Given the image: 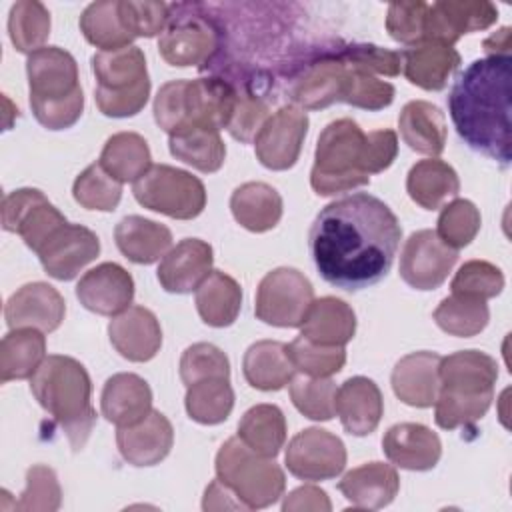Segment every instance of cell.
Wrapping results in <instances>:
<instances>
[{
  "label": "cell",
  "instance_id": "17",
  "mask_svg": "<svg viewBox=\"0 0 512 512\" xmlns=\"http://www.w3.org/2000/svg\"><path fill=\"white\" fill-rule=\"evenodd\" d=\"M348 82V64L340 52H326L312 58L294 76L288 96L294 106L302 110L328 108L334 102H342Z\"/></svg>",
  "mask_w": 512,
  "mask_h": 512
},
{
  "label": "cell",
  "instance_id": "28",
  "mask_svg": "<svg viewBox=\"0 0 512 512\" xmlns=\"http://www.w3.org/2000/svg\"><path fill=\"white\" fill-rule=\"evenodd\" d=\"M406 80L422 90L438 92L460 66V54L454 46L424 40L400 52Z\"/></svg>",
  "mask_w": 512,
  "mask_h": 512
},
{
  "label": "cell",
  "instance_id": "56",
  "mask_svg": "<svg viewBox=\"0 0 512 512\" xmlns=\"http://www.w3.org/2000/svg\"><path fill=\"white\" fill-rule=\"evenodd\" d=\"M122 22L126 30L138 38H152L162 34L170 20V4L166 2H134V0H120L118 2Z\"/></svg>",
  "mask_w": 512,
  "mask_h": 512
},
{
  "label": "cell",
  "instance_id": "47",
  "mask_svg": "<svg viewBox=\"0 0 512 512\" xmlns=\"http://www.w3.org/2000/svg\"><path fill=\"white\" fill-rule=\"evenodd\" d=\"M288 356L298 372L312 378H330L346 364L344 346H326L304 338L302 334L286 344Z\"/></svg>",
  "mask_w": 512,
  "mask_h": 512
},
{
  "label": "cell",
  "instance_id": "33",
  "mask_svg": "<svg viewBox=\"0 0 512 512\" xmlns=\"http://www.w3.org/2000/svg\"><path fill=\"white\" fill-rule=\"evenodd\" d=\"M246 382L262 392H276L294 378V364L286 344L278 340H260L248 346L242 358Z\"/></svg>",
  "mask_w": 512,
  "mask_h": 512
},
{
  "label": "cell",
  "instance_id": "48",
  "mask_svg": "<svg viewBox=\"0 0 512 512\" xmlns=\"http://www.w3.org/2000/svg\"><path fill=\"white\" fill-rule=\"evenodd\" d=\"M290 400L310 420H330L336 414V384L330 378L298 376L290 380Z\"/></svg>",
  "mask_w": 512,
  "mask_h": 512
},
{
  "label": "cell",
  "instance_id": "38",
  "mask_svg": "<svg viewBox=\"0 0 512 512\" xmlns=\"http://www.w3.org/2000/svg\"><path fill=\"white\" fill-rule=\"evenodd\" d=\"M242 308V288L226 272L212 270L196 288V310L204 324L226 328L234 324Z\"/></svg>",
  "mask_w": 512,
  "mask_h": 512
},
{
  "label": "cell",
  "instance_id": "23",
  "mask_svg": "<svg viewBox=\"0 0 512 512\" xmlns=\"http://www.w3.org/2000/svg\"><path fill=\"white\" fill-rule=\"evenodd\" d=\"M108 338L122 358L130 362H148L162 346V328L148 308L128 306L124 312L112 316Z\"/></svg>",
  "mask_w": 512,
  "mask_h": 512
},
{
  "label": "cell",
  "instance_id": "55",
  "mask_svg": "<svg viewBox=\"0 0 512 512\" xmlns=\"http://www.w3.org/2000/svg\"><path fill=\"white\" fill-rule=\"evenodd\" d=\"M426 2H392L386 14V30L392 40L414 46L426 40Z\"/></svg>",
  "mask_w": 512,
  "mask_h": 512
},
{
  "label": "cell",
  "instance_id": "54",
  "mask_svg": "<svg viewBox=\"0 0 512 512\" xmlns=\"http://www.w3.org/2000/svg\"><path fill=\"white\" fill-rule=\"evenodd\" d=\"M392 100H394V86L390 82H384L374 74L348 64V82H346V92L342 102L362 110L376 112L390 106Z\"/></svg>",
  "mask_w": 512,
  "mask_h": 512
},
{
  "label": "cell",
  "instance_id": "24",
  "mask_svg": "<svg viewBox=\"0 0 512 512\" xmlns=\"http://www.w3.org/2000/svg\"><path fill=\"white\" fill-rule=\"evenodd\" d=\"M116 444L128 464L154 466L170 454L174 444V428L162 412L150 410V414L140 422L118 428Z\"/></svg>",
  "mask_w": 512,
  "mask_h": 512
},
{
  "label": "cell",
  "instance_id": "19",
  "mask_svg": "<svg viewBox=\"0 0 512 512\" xmlns=\"http://www.w3.org/2000/svg\"><path fill=\"white\" fill-rule=\"evenodd\" d=\"M100 254L98 236L82 224H64L38 252L44 272L56 280H72Z\"/></svg>",
  "mask_w": 512,
  "mask_h": 512
},
{
  "label": "cell",
  "instance_id": "60",
  "mask_svg": "<svg viewBox=\"0 0 512 512\" xmlns=\"http://www.w3.org/2000/svg\"><path fill=\"white\" fill-rule=\"evenodd\" d=\"M202 508H204V510H248V508L238 500V496H236L224 482H220L218 478L212 480V482L206 486L204 500H202Z\"/></svg>",
  "mask_w": 512,
  "mask_h": 512
},
{
  "label": "cell",
  "instance_id": "29",
  "mask_svg": "<svg viewBox=\"0 0 512 512\" xmlns=\"http://www.w3.org/2000/svg\"><path fill=\"white\" fill-rule=\"evenodd\" d=\"M102 416L122 426H132L152 410V390L144 378L132 372H120L106 380L100 396Z\"/></svg>",
  "mask_w": 512,
  "mask_h": 512
},
{
  "label": "cell",
  "instance_id": "41",
  "mask_svg": "<svg viewBox=\"0 0 512 512\" xmlns=\"http://www.w3.org/2000/svg\"><path fill=\"white\" fill-rule=\"evenodd\" d=\"M238 438L254 452L276 458L286 442V418L276 404H256L238 422Z\"/></svg>",
  "mask_w": 512,
  "mask_h": 512
},
{
  "label": "cell",
  "instance_id": "5",
  "mask_svg": "<svg viewBox=\"0 0 512 512\" xmlns=\"http://www.w3.org/2000/svg\"><path fill=\"white\" fill-rule=\"evenodd\" d=\"M30 108L34 118L48 130L74 126L84 110V94L78 82V64L70 52L44 46L26 60Z\"/></svg>",
  "mask_w": 512,
  "mask_h": 512
},
{
  "label": "cell",
  "instance_id": "22",
  "mask_svg": "<svg viewBox=\"0 0 512 512\" xmlns=\"http://www.w3.org/2000/svg\"><path fill=\"white\" fill-rule=\"evenodd\" d=\"M214 252L212 246L200 238H184L172 246L158 270V282L166 292L172 294H190L206 280L212 272Z\"/></svg>",
  "mask_w": 512,
  "mask_h": 512
},
{
  "label": "cell",
  "instance_id": "7",
  "mask_svg": "<svg viewBox=\"0 0 512 512\" xmlns=\"http://www.w3.org/2000/svg\"><path fill=\"white\" fill-rule=\"evenodd\" d=\"M366 184V132L352 118H338L318 136L310 186L320 196H334Z\"/></svg>",
  "mask_w": 512,
  "mask_h": 512
},
{
  "label": "cell",
  "instance_id": "16",
  "mask_svg": "<svg viewBox=\"0 0 512 512\" xmlns=\"http://www.w3.org/2000/svg\"><path fill=\"white\" fill-rule=\"evenodd\" d=\"M308 134V116L302 108L288 104L270 114L254 138V152L268 170H288L296 164L304 138Z\"/></svg>",
  "mask_w": 512,
  "mask_h": 512
},
{
  "label": "cell",
  "instance_id": "8",
  "mask_svg": "<svg viewBox=\"0 0 512 512\" xmlns=\"http://www.w3.org/2000/svg\"><path fill=\"white\" fill-rule=\"evenodd\" d=\"M96 76L94 100L98 110L110 118L136 116L148 102L150 78L144 52L138 46H126L112 52L98 50L92 56Z\"/></svg>",
  "mask_w": 512,
  "mask_h": 512
},
{
  "label": "cell",
  "instance_id": "18",
  "mask_svg": "<svg viewBox=\"0 0 512 512\" xmlns=\"http://www.w3.org/2000/svg\"><path fill=\"white\" fill-rule=\"evenodd\" d=\"M498 8L486 0H440L428 4L426 40L454 46L464 34L490 28Z\"/></svg>",
  "mask_w": 512,
  "mask_h": 512
},
{
  "label": "cell",
  "instance_id": "32",
  "mask_svg": "<svg viewBox=\"0 0 512 512\" xmlns=\"http://www.w3.org/2000/svg\"><path fill=\"white\" fill-rule=\"evenodd\" d=\"M118 250L134 264H154L172 248V232L144 216H126L114 228Z\"/></svg>",
  "mask_w": 512,
  "mask_h": 512
},
{
  "label": "cell",
  "instance_id": "25",
  "mask_svg": "<svg viewBox=\"0 0 512 512\" xmlns=\"http://www.w3.org/2000/svg\"><path fill=\"white\" fill-rule=\"evenodd\" d=\"M386 458L404 470H432L442 456V442L436 432L418 422L394 424L382 438Z\"/></svg>",
  "mask_w": 512,
  "mask_h": 512
},
{
  "label": "cell",
  "instance_id": "4",
  "mask_svg": "<svg viewBox=\"0 0 512 512\" xmlns=\"http://www.w3.org/2000/svg\"><path fill=\"white\" fill-rule=\"evenodd\" d=\"M438 376L434 420L440 428L470 426L488 412L498 380V364L490 354L480 350L454 352L440 360Z\"/></svg>",
  "mask_w": 512,
  "mask_h": 512
},
{
  "label": "cell",
  "instance_id": "52",
  "mask_svg": "<svg viewBox=\"0 0 512 512\" xmlns=\"http://www.w3.org/2000/svg\"><path fill=\"white\" fill-rule=\"evenodd\" d=\"M62 490L56 472L50 466L34 464L26 472V488L20 500L14 504L16 510L24 512H54L60 508Z\"/></svg>",
  "mask_w": 512,
  "mask_h": 512
},
{
  "label": "cell",
  "instance_id": "36",
  "mask_svg": "<svg viewBox=\"0 0 512 512\" xmlns=\"http://www.w3.org/2000/svg\"><path fill=\"white\" fill-rule=\"evenodd\" d=\"M406 192L424 210H438L448 198H454L460 192V180L448 162L426 158L410 168L406 176Z\"/></svg>",
  "mask_w": 512,
  "mask_h": 512
},
{
  "label": "cell",
  "instance_id": "12",
  "mask_svg": "<svg viewBox=\"0 0 512 512\" xmlns=\"http://www.w3.org/2000/svg\"><path fill=\"white\" fill-rule=\"evenodd\" d=\"M312 302L314 288L310 280L300 270L282 266L260 280L254 314L270 326L300 328Z\"/></svg>",
  "mask_w": 512,
  "mask_h": 512
},
{
  "label": "cell",
  "instance_id": "57",
  "mask_svg": "<svg viewBox=\"0 0 512 512\" xmlns=\"http://www.w3.org/2000/svg\"><path fill=\"white\" fill-rule=\"evenodd\" d=\"M338 52L350 66L362 68L370 74L398 76L402 72V58L396 50L376 44H346L344 48H338Z\"/></svg>",
  "mask_w": 512,
  "mask_h": 512
},
{
  "label": "cell",
  "instance_id": "11",
  "mask_svg": "<svg viewBox=\"0 0 512 512\" xmlns=\"http://www.w3.org/2000/svg\"><path fill=\"white\" fill-rule=\"evenodd\" d=\"M198 10L196 4H172L168 26L158 38V52L170 66H202L214 58L220 46L218 26Z\"/></svg>",
  "mask_w": 512,
  "mask_h": 512
},
{
  "label": "cell",
  "instance_id": "10",
  "mask_svg": "<svg viewBox=\"0 0 512 512\" xmlns=\"http://www.w3.org/2000/svg\"><path fill=\"white\" fill-rule=\"evenodd\" d=\"M134 198L148 210L176 220H192L206 206V188L194 174L168 164H152L132 186Z\"/></svg>",
  "mask_w": 512,
  "mask_h": 512
},
{
  "label": "cell",
  "instance_id": "53",
  "mask_svg": "<svg viewBox=\"0 0 512 512\" xmlns=\"http://www.w3.org/2000/svg\"><path fill=\"white\" fill-rule=\"evenodd\" d=\"M450 288H452V294L488 300L502 292L504 274L492 262L468 260L458 268L456 276L450 282Z\"/></svg>",
  "mask_w": 512,
  "mask_h": 512
},
{
  "label": "cell",
  "instance_id": "59",
  "mask_svg": "<svg viewBox=\"0 0 512 512\" xmlns=\"http://www.w3.org/2000/svg\"><path fill=\"white\" fill-rule=\"evenodd\" d=\"M332 508L328 494L316 486H300L292 490L284 502V512H302V510H314V512H328Z\"/></svg>",
  "mask_w": 512,
  "mask_h": 512
},
{
  "label": "cell",
  "instance_id": "46",
  "mask_svg": "<svg viewBox=\"0 0 512 512\" xmlns=\"http://www.w3.org/2000/svg\"><path fill=\"white\" fill-rule=\"evenodd\" d=\"M72 196L86 210L112 212L120 204L122 182L110 176L100 162H94L76 176Z\"/></svg>",
  "mask_w": 512,
  "mask_h": 512
},
{
  "label": "cell",
  "instance_id": "6",
  "mask_svg": "<svg viewBox=\"0 0 512 512\" xmlns=\"http://www.w3.org/2000/svg\"><path fill=\"white\" fill-rule=\"evenodd\" d=\"M236 106V88L224 76L166 82L154 98L156 124L172 134L188 126L228 128Z\"/></svg>",
  "mask_w": 512,
  "mask_h": 512
},
{
  "label": "cell",
  "instance_id": "35",
  "mask_svg": "<svg viewBox=\"0 0 512 512\" xmlns=\"http://www.w3.org/2000/svg\"><path fill=\"white\" fill-rule=\"evenodd\" d=\"M230 210L242 228L268 232L282 218V196L266 182H246L232 192Z\"/></svg>",
  "mask_w": 512,
  "mask_h": 512
},
{
  "label": "cell",
  "instance_id": "31",
  "mask_svg": "<svg viewBox=\"0 0 512 512\" xmlns=\"http://www.w3.org/2000/svg\"><path fill=\"white\" fill-rule=\"evenodd\" d=\"M398 128L404 144H408V148L414 152L436 158L446 146V118L444 112L432 102H408L398 116Z\"/></svg>",
  "mask_w": 512,
  "mask_h": 512
},
{
  "label": "cell",
  "instance_id": "3",
  "mask_svg": "<svg viewBox=\"0 0 512 512\" xmlns=\"http://www.w3.org/2000/svg\"><path fill=\"white\" fill-rule=\"evenodd\" d=\"M38 404L64 430L72 450H82L96 426L92 382L86 368L70 356L50 354L30 378Z\"/></svg>",
  "mask_w": 512,
  "mask_h": 512
},
{
  "label": "cell",
  "instance_id": "2",
  "mask_svg": "<svg viewBox=\"0 0 512 512\" xmlns=\"http://www.w3.org/2000/svg\"><path fill=\"white\" fill-rule=\"evenodd\" d=\"M448 112L458 136L472 150L508 166L512 158V56H486L468 64L450 88Z\"/></svg>",
  "mask_w": 512,
  "mask_h": 512
},
{
  "label": "cell",
  "instance_id": "49",
  "mask_svg": "<svg viewBox=\"0 0 512 512\" xmlns=\"http://www.w3.org/2000/svg\"><path fill=\"white\" fill-rule=\"evenodd\" d=\"M436 224H438L436 226L438 238L450 248L460 250L476 238L482 218L474 202L466 198H454L452 202L442 206V212Z\"/></svg>",
  "mask_w": 512,
  "mask_h": 512
},
{
  "label": "cell",
  "instance_id": "37",
  "mask_svg": "<svg viewBox=\"0 0 512 512\" xmlns=\"http://www.w3.org/2000/svg\"><path fill=\"white\" fill-rule=\"evenodd\" d=\"M168 148L176 160L210 174L222 168L226 146L220 130L210 126H188L168 134Z\"/></svg>",
  "mask_w": 512,
  "mask_h": 512
},
{
  "label": "cell",
  "instance_id": "30",
  "mask_svg": "<svg viewBox=\"0 0 512 512\" xmlns=\"http://www.w3.org/2000/svg\"><path fill=\"white\" fill-rule=\"evenodd\" d=\"M338 490L352 506L378 510L396 498L400 490V478L392 464L368 462L346 472L338 482Z\"/></svg>",
  "mask_w": 512,
  "mask_h": 512
},
{
  "label": "cell",
  "instance_id": "34",
  "mask_svg": "<svg viewBox=\"0 0 512 512\" xmlns=\"http://www.w3.org/2000/svg\"><path fill=\"white\" fill-rule=\"evenodd\" d=\"M300 330L302 336L312 342L326 346H346L356 332V314L344 300L324 296L310 304Z\"/></svg>",
  "mask_w": 512,
  "mask_h": 512
},
{
  "label": "cell",
  "instance_id": "44",
  "mask_svg": "<svg viewBox=\"0 0 512 512\" xmlns=\"http://www.w3.org/2000/svg\"><path fill=\"white\" fill-rule=\"evenodd\" d=\"M490 320V310L486 300L474 296L452 294L444 298L434 310V322L440 330L450 336L470 338L480 334Z\"/></svg>",
  "mask_w": 512,
  "mask_h": 512
},
{
  "label": "cell",
  "instance_id": "43",
  "mask_svg": "<svg viewBox=\"0 0 512 512\" xmlns=\"http://www.w3.org/2000/svg\"><path fill=\"white\" fill-rule=\"evenodd\" d=\"M184 406L188 416L198 424H220L234 408V390L230 380L208 378L200 380L186 390Z\"/></svg>",
  "mask_w": 512,
  "mask_h": 512
},
{
  "label": "cell",
  "instance_id": "45",
  "mask_svg": "<svg viewBox=\"0 0 512 512\" xmlns=\"http://www.w3.org/2000/svg\"><path fill=\"white\" fill-rule=\"evenodd\" d=\"M8 34L14 48L22 54H32L44 48L50 36V12L42 2L20 0L12 4L8 16Z\"/></svg>",
  "mask_w": 512,
  "mask_h": 512
},
{
  "label": "cell",
  "instance_id": "9",
  "mask_svg": "<svg viewBox=\"0 0 512 512\" xmlns=\"http://www.w3.org/2000/svg\"><path fill=\"white\" fill-rule=\"evenodd\" d=\"M216 478L248 508L274 504L286 488V476L274 458L248 448L238 436L228 438L216 454Z\"/></svg>",
  "mask_w": 512,
  "mask_h": 512
},
{
  "label": "cell",
  "instance_id": "61",
  "mask_svg": "<svg viewBox=\"0 0 512 512\" xmlns=\"http://www.w3.org/2000/svg\"><path fill=\"white\" fill-rule=\"evenodd\" d=\"M484 52L488 56H502V54H510V28L504 26L500 28L496 34H492L490 38L484 40Z\"/></svg>",
  "mask_w": 512,
  "mask_h": 512
},
{
  "label": "cell",
  "instance_id": "50",
  "mask_svg": "<svg viewBox=\"0 0 512 512\" xmlns=\"http://www.w3.org/2000/svg\"><path fill=\"white\" fill-rule=\"evenodd\" d=\"M180 378L186 388L208 378L230 380L228 356L210 342H196L182 352Z\"/></svg>",
  "mask_w": 512,
  "mask_h": 512
},
{
  "label": "cell",
  "instance_id": "42",
  "mask_svg": "<svg viewBox=\"0 0 512 512\" xmlns=\"http://www.w3.org/2000/svg\"><path fill=\"white\" fill-rule=\"evenodd\" d=\"M118 2L120 0L92 2L84 8L80 16V32L92 46L100 48L102 52L132 46L134 40V36L126 30L122 22Z\"/></svg>",
  "mask_w": 512,
  "mask_h": 512
},
{
  "label": "cell",
  "instance_id": "13",
  "mask_svg": "<svg viewBox=\"0 0 512 512\" xmlns=\"http://www.w3.org/2000/svg\"><path fill=\"white\" fill-rule=\"evenodd\" d=\"M64 224V214L38 188H18L2 200V228L22 236L36 254Z\"/></svg>",
  "mask_w": 512,
  "mask_h": 512
},
{
  "label": "cell",
  "instance_id": "15",
  "mask_svg": "<svg viewBox=\"0 0 512 512\" xmlns=\"http://www.w3.org/2000/svg\"><path fill=\"white\" fill-rule=\"evenodd\" d=\"M458 250L444 244L436 230L412 232L400 254V278L416 290H436L444 284L454 264Z\"/></svg>",
  "mask_w": 512,
  "mask_h": 512
},
{
  "label": "cell",
  "instance_id": "14",
  "mask_svg": "<svg viewBox=\"0 0 512 512\" xmlns=\"http://www.w3.org/2000/svg\"><path fill=\"white\" fill-rule=\"evenodd\" d=\"M284 462L288 472L300 480H332L346 466V446L324 428H306L288 442Z\"/></svg>",
  "mask_w": 512,
  "mask_h": 512
},
{
  "label": "cell",
  "instance_id": "51",
  "mask_svg": "<svg viewBox=\"0 0 512 512\" xmlns=\"http://www.w3.org/2000/svg\"><path fill=\"white\" fill-rule=\"evenodd\" d=\"M236 106L228 124V132L238 142H254L256 134L264 126V122L270 118V106L256 90L248 86H236Z\"/></svg>",
  "mask_w": 512,
  "mask_h": 512
},
{
  "label": "cell",
  "instance_id": "20",
  "mask_svg": "<svg viewBox=\"0 0 512 512\" xmlns=\"http://www.w3.org/2000/svg\"><path fill=\"white\" fill-rule=\"evenodd\" d=\"M66 314L62 294L46 282H30L20 286L4 306V318L10 330L36 328L40 332H54Z\"/></svg>",
  "mask_w": 512,
  "mask_h": 512
},
{
  "label": "cell",
  "instance_id": "26",
  "mask_svg": "<svg viewBox=\"0 0 512 512\" xmlns=\"http://www.w3.org/2000/svg\"><path fill=\"white\" fill-rule=\"evenodd\" d=\"M440 360V354L428 350L410 352L400 358L390 376L398 400L414 408H430L440 390Z\"/></svg>",
  "mask_w": 512,
  "mask_h": 512
},
{
  "label": "cell",
  "instance_id": "58",
  "mask_svg": "<svg viewBox=\"0 0 512 512\" xmlns=\"http://www.w3.org/2000/svg\"><path fill=\"white\" fill-rule=\"evenodd\" d=\"M398 154V136L394 130H374L366 134V172L378 174L392 166Z\"/></svg>",
  "mask_w": 512,
  "mask_h": 512
},
{
  "label": "cell",
  "instance_id": "27",
  "mask_svg": "<svg viewBox=\"0 0 512 512\" xmlns=\"http://www.w3.org/2000/svg\"><path fill=\"white\" fill-rule=\"evenodd\" d=\"M336 414L352 436H366L376 430L384 414V400L378 384L366 376H352L336 390Z\"/></svg>",
  "mask_w": 512,
  "mask_h": 512
},
{
  "label": "cell",
  "instance_id": "40",
  "mask_svg": "<svg viewBox=\"0 0 512 512\" xmlns=\"http://www.w3.org/2000/svg\"><path fill=\"white\" fill-rule=\"evenodd\" d=\"M98 162L110 176L124 184L144 176L152 166V154L144 136L136 132H118L106 140Z\"/></svg>",
  "mask_w": 512,
  "mask_h": 512
},
{
  "label": "cell",
  "instance_id": "1",
  "mask_svg": "<svg viewBox=\"0 0 512 512\" xmlns=\"http://www.w3.org/2000/svg\"><path fill=\"white\" fill-rule=\"evenodd\" d=\"M400 238L402 226L390 206L368 192H356L318 212L308 248L328 284L358 292L390 272Z\"/></svg>",
  "mask_w": 512,
  "mask_h": 512
},
{
  "label": "cell",
  "instance_id": "21",
  "mask_svg": "<svg viewBox=\"0 0 512 512\" xmlns=\"http://www.w3.org/2000/svg\"><path fill=\"white\" fill-rule=\"evenodd\" d=\"M76 298L94 314L116 316L132 304L134 280L120 264L102 262L78 280Z\"/></svg>",
  "mask_w": 512,
  "mask_h": 512
},
{
  "label": "cell",
  "instance_id": "39",
  "mask_svg": "<svg viewBox=\"0 0 512 512\" xmlns=\"http://www.w3.org/2000/svg\"><path fill=\"white\" fill-rule=\"evenodd\" d=\"M46 358L44 332L36 328H14L0 342V382L32 378Z\"/></svg>",
  "mask_w": 512,
  "mask_h": 512
}]
</instances>
